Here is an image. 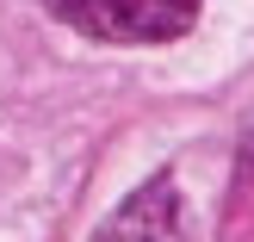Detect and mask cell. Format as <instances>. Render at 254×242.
Masks as SVG:
<instances>
[{
	"mask_svg": "<svg viewBox=\"0 0 254 242\" xmlns=\"http://www.w3.org/2000/svg\"><path fill=\"white\" fill-rule=\"evenodd\" d=\"M44 6L99 44H174L198 19V0H44Z\"/></svg>",
	"mask_w": 254,
	"mask_h": 242,
	"instance_id": "6da1fadb",
	"label": "cell"
},
{
	"mask_svg": "<svg viewBox=\"0 0 254 242\" xmlns=\"http://www.w3.org/2000/svg\"><path fill=\"white\" fill-rule=\"evenodd\" d=\"M93 242H192L186 193L168 180V174L143 180L130 199H118V211L93 230Z\"/></svg>",
	"mask_w": 254,
	"mask_h": 242,
	"instance_id": "7a4b0ae2",
	"label": "cell"
}]
</instances>
